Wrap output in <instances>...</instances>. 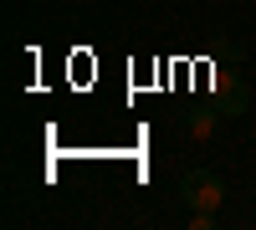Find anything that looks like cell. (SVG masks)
Segmentation results:
<instances>
[{
    "label": "cell",
    "mask_w": 256,
    "mask_h": 230,
    "mask_svg": "<svg viewBox=\"0 0 256 230\" xmlns=\"http://www.w3.org/2000/svg\"><path fill=\"white\" fill-rule=\"evenodd\" d=\"M180 195L190 200V210H220V200H226V179L216 169H190L180 179Z\"/></svg>",
    "instance_id": "6da1fadb"
},
{
    "label": "cell",
    "mask_w": 256,
    "mask_h": 230,
    "mask_svg": "<svg viewBox=\"0 0 256 230\" xmlns=\"http://www.w3.org/2000/svg\"><path fill=\"white\" fill-rule=\"evenodd\" d=\"M220 118H226V113L216 108V102H205V108H195V113H190V133H195V138H210Z\"/></svg>",
    "instance_id": "7a4b0ae2"
},
{
    "label": "cell",
    "mask_w": 256,
    "mask_h": 230,
    "mask_svg": "<svg viewBox=\"0 0 256 230\" xmlns=\"http://www.w3.org/2000/svg\"><path fill=\"white\" fill-rule=\"evenodd\" d=\"M220 108H230V113H246V87H241V82H220Z\"/></svg>",
    "instance_id": "3957f363"
},
{
    "label": "cell",
    "mask_w": 256,
    "mask_h": 230,
    "mask_svg": "<svg viewBox=\"0 0 256 230\" xmlns=\"http://www.w3.org/2000/svg\"><path fill=\"white\" fill-rule=\"evenodd\" d=\"M190 230H216V210H190Z\"/></svg>",
    "instance_id": "277c9868"
}]
</instances>
